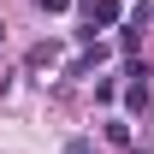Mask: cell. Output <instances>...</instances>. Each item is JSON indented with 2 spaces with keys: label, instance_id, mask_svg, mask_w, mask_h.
Returning a JSON list of instances; mask_svg holds the SVG:
<instances>
[{
  "label": "cell",
  "instance_id": "8992f818",
  "mask_svg": "<svg viewBox=\"0 0 154 154\" xmlns=\"http://www.w3.org/2000/svg\"><path fill=\"white\" fill-rule=\"evenodd\" d=\"M0 42H6V24H0Z\"/></svg>",
  "mask_w": 154,
  "mask_h": 154
},
{
  "label": "cell",
  "instance_id": "5b68a950",
  "mask_svg": "<svg viewBox=\"0 0 154 154\" xmlns=\"http://www.w3.org/2000/svg\"><path fill=\"white\" fill-rule=\"evenodd\" d=\"M71 0H36V12H65Z\"/></svg>",
  "mask_w": 154,
  "mask_h": 154
},
{
  "label": "cell",
  "instance_id": "277c9868",
  "mask_svg": "<svg viewBox=\"0 0 154 154\" xmlns=\"http://www.w3.org/2000/svg\"><path fill=\"white\" fill-rule=\"evenodd\" d=\"M59 154H95V142H89V136H65V148Z\"/></svg>",
  "mask_w": 154,
  "mask_h": 154
},
{
  "label": "cell",
  "instance_id": "3957f363",
  "mask_svg": "<svg viewBox=\"0 0 154 154\" xmlns=\"http://www.w3.org/2000/svg\"><path fill=\"white\" fill-rule=\"evenodd\" d=\"M107 142H119V148H131L136 136H131V125H107Z\"/></svg>",
  "mask_w": 154,
  "mask_h": 154
},
{
  "label": "cell",
  "instance_id": "6da1fadb",
  "mask_svg": "<svg viewBox=\"0 0 154 154\" xmlns=\"http://www.w3.org/2000/svg\"><path fill=\"white\" fill-rule=\"evenodd\" d=\"M77 12H83V30H113V24H125V6H119V0H77Z\"/></svg>",
  "mask_w": 154,
  "mask_h": 154
},
{
  "label": "cell",
  "instance_id": "7a4b0ae2",
  "mask_svg": "<svg viewBox=\"0 0 154 154\" xmlns=\"http://www.w3.org/2000/svg\"><path fill=\"white\" fill-rule=\"evenodd\" d=\"M54 59H59V48H54V42H36V48H30V59H24V65H30V71H48Z\"/></svg>",
  "mask_w": 154,
  "mask_h": 154
}]
</instances>
